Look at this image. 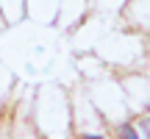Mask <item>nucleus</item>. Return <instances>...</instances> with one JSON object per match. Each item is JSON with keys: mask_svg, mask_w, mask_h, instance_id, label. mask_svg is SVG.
<instances>
[{"mask_svg": "<svg viewBox=\"0 0 150 139\" xmlns=\"http://www.w3.org/2000/svg\"><path fill=\"white\" fill-rule=\"evenodd\" d=\"M117 139H139V136H136V128L131 125H117Z\"/></svg>", "mask_w": 150, "mask_h": 139, "instance_id": "1", "label": "nucleus"}, {"mask_svg": "<svg viewBox=\"0 0 150 139\" xmlns=\"http://www.w3.org/2000/svg\"><path fill=\"white\" fill-rule=\"evenodd\" d=\"M139 128H142V134H145V139H150V117H145L139 123Z\"/></svg>", "mask_w": 150, "mask_h": 139, "instance_id": "2", "label": "nucleus"}, {"mask_svg": "<svg viewBox=\"0 0 150 139\" xmlns=\"http://www.w3.org/2000/svg\"><path fill=\"white\" fill-rule=\"evenodd\" d=\"M83 139H103V136H92V134H89V136H83Z\"/></svg>", "mask_w": 150, "mask_h": 139, "instance_id": "3", "label": "nucleus"}, {"mask_svg": "<svg viewBox=\"0 0 150 139\" xmlns=\"http://www.w3.org/2000/svg\"><path fill=\"white\" fill-rule=\"evenodd\" d=\"M147 111H150V103H147Z\"/></svg>", "mask_w": 150, "mask_h": 139, "instance_id": "4", "label": "nucleus"}, {"mask_svg": "<svg viewBox=\"0 0 150 139\" xmlns=\"http://www.w3.org/2000/svg\"><path fill=\"white\" fill-rule=\"evenodd\" d=\"M147 50H150V42H147Z\"/></svg>", "mask_w": 150, "mask_h": 139, "instance_id": "5", "label": "nucleus"}]
</instances>
